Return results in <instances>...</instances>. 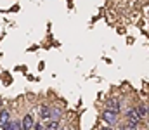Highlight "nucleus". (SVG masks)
<instances>
[{
  "label": "nucleus",
  "instance_id": "nucleus-1",
  "mask_svg": "<svg viewBox=\"0 0 149 130\" xmlns=\"http://www.w3.org/2000/svg\"><path fill=\"white\" fill-rule=\"evenodd\" d=\"M127 125H125V129H139V125H141V118H139V115L135 113V108L134 109H128L127 111Z\"/></svg>",
  "mask_w": 149,
  "mask_h": 130
},
{
  "label": "nucleus",
  "instance_id": "nucleus-2",
  "mask_svg": "<svg viewBox=\"0 0 149 130\" xmlns=\"http://www.w3.org/2000/svg\"><path fill=\"white\" fill-rule=\"evenodd\" d=\"M102 120H104V123H108V125H116V123H118V113H116V111H111V109H106V111L102 113Z\"/></svg>",
  "mask_w": 149,
  "mask_h": 130
},
{
  "label": "nucleus",
  "instance_id": "nucleus-3",
  "mask_svg": "<svg viewBox=\"0 0 149 130\" xmlns=\"http://www.w3.org/2000/svg\"><path fill=\"white\" fill-rule=\"evenodd\" d=\"M33 125H35V118H33V115H24V118H23V122H21V129L31 130L33 129Z\"/></svg>",
  "mask_w": 149,
  "mask_h": 130
},
{
  "label": "nucleus",
  "instance_id": "nucleus-4",
  "mask_svg": "<svg viewBox=\"0 0 149 130\" xmlns=\"http://www.w3.org/2000/svg\"><path fill=\"white\" fill-rule=\"evenodd\" d=\"M106 109H111V111L120 113V101H118V99H111V101H108V104H106Z\"/></svg>",
  "mask_w": 149,
  "mask_h": 130
},
{
  "label": "nucleus",
  "instance_id": "nucleus-5",
  "mask_svg": "<svg viewBox=\"0 0 149 130\" xmlns=\"http://www.w3.org/2000/svg\"><path fill=\"white\" fill-rule=\"evenodd\" d=\"M3 129L5 130H17V129H21V122H19V120H12V122L9 120V122L3 125Z\"/></svg>",
  "mask_w": 149,
  "mask_h": 130
},
{
  "label": "nucleus",
  "instance_id": "nucleus-6",
  "mask_svg": "<svg viewBox=\"0 0 149 130\" xmlns=\"http://www.w3.org/2000/svg\"><path fill=\"white\" fill-rule=\"evenodd\" d=\"M135 113L139 115V118L142 120V118H146L148 116V106L146 104H139L137 108H135Z\"/></svg>",
  "mask_w": 149,
  "mask_h": 130
},
{
  "label": "nucleus",
  "instance_id": "nucleus-7",
  "mask_svg": "<svg viewBox=\"0 0 149 130\" xmlns=\"http://www.w3.org/2000/svg\"><path fill=\"white\" fill-rule=\"evenodd\" d=\"M9 120H10L9 111H7V109H2V111H0V129H3V125H5Z\"/></svg>",
  "mask_w": 149,
  "mask_h": 130
},
{
  "label": "nucleus",
  "instance_id": "nucleus-8",
  "mask_svg": "<svg viewBox=\"0 0 149 130\" xmlns=\"http://www.w3.org/2000/svg\"><path fill=\"white\" fill-rule=\"evenodd\" d=\"M45 127L49 130H56L61 129V123H59V120H45Z\"/></svg>",
  "mask_w": 149,
  "mask_h": 130
},
{
  "label": "nucleus",
  "instance_id": "nucleus-9",
  "mask_svg": "<svg viewBox=\"0 0 149 130\" xmlns=\"http://www.w3.org/2000/svg\"><path fill=\"white\" fill-rule=\"evenodd\" d=\"M40 116H42L43 122H45V120H50V108H49V106H43V108L40 109Z\"/></svg>",
  "mask_w": 149,
  "mask_h": 130
},
{
  "label": "nucleus",
  "instance_id": "nucleus-10",
  "mask_svg": "<svg viewBox=\"0 0 149 130\" xmlns=\"http://www.w3.org/2000/svg\"><path fill=\"white\" fill-rule=\"evenodd\" d=\"M0 106H2V101H0Z\"/></svg>",
  "mask_w": 149,
  "mask_h": 130
}]
</instances>
